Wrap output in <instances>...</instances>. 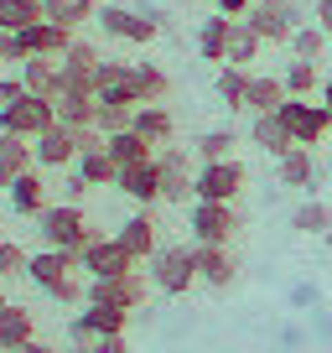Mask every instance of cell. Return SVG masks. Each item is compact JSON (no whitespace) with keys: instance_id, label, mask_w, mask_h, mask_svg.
Returning a JSON list of instances; mask_svg holds the SVG:
<instances>
[{"instance_id":"1","label":"cell","mask_w":332,"mask_h":353,"mask_svg":"<svg viewBox=\"0 0 332 353\" xmlns=\"http://www.w3.org/2000/svg\"><path fill=\"white\" fill-rule=\"evenodd\" d=\"M145 281L161 296H187L198 286V260H192V244H161V250L145 260Z\"/></svg>"},{"instance_id":"2","label":"cell","mask_w":332,"mask_h":353,"mask_svg":"<svg viewBox=\"0 0 332 353\" xmlns=\"http://www.w3.org/2000/svg\"><path fill=\"white\" fill-rule=\"evenodd\" d=\"M37 234H42L47 250H83L94 239V229H89V219H83L78 203H47L37 213Z\"/></svg>"},{"instance_id":"3","label":"cell","mask_w":332,"mask_h":353,"mask_svg":"<svg viewBox=\"0 0 332 353\" xmlns=\"http://www.w3.org/2000/svg\"><path fill=\"white\" fill-rule=\"evenodd\" d=\"M244 182H249V172H244V161H203L198 176H192V203H239Z\"/></svg>"},{"instance_id":"4","label":"cell","mask_w":332,"mask_h":353,"mask_svg":"<svg viewBox=\"0 0 332 353\" xmlns=\"http://www.w3.org/2000/svg\"><path fill=\"white\" fill-rule=\"evenodd\" d=\"M130 327V307H114V301H83V312H73V322H68V338L78 343V348H89L94 338H104V332H125Z\"/></svg>"},{"instance_id":"5","label":"cell","mask_w":332,"mask_h":353,"mask_svg":"<svg viewBox=\"0 0 332 353\" xmlns=\"http://www.w3.org/2000/svg\"><path fill=\"white\" fill-rule=\"evenodd\" d=\"M52 125H57V110H52V99H42V94H21L16 104L0 110V130H6V135H26V141H37V135L52 130Z\"/></svg>"},{"instance_id":"6","label":"cell","mask_w":332,"mask_h":353,"mask_svg":"<svg viewBox=\"0 0 332 353\" xmlns=\"http://www.w3.org/2000/svg\"><path fill=\"white\" fill-rule=\"evenodd\" d=\"M99 63H104L99 47L73 37V47L57 57V94H94V68Z\"/></svg>"},{"instance_id":"7","label":"cell","mask_w":332,"mask_h":353,"mask_svg":"<svg viewBox=\"0 0 332 353\" xmlns=\"http://www.w3.org/2000/svg\"><path fill=\"white\" fill-rule=\"evenodd\" d=\"M156 166H161V203H166V208H177V203H192V176H198L192 156L182 151V145L166 141L161 151H156Z\"/></svg>"},{"instance_id":"8","label":"cell","mask_w":332,"mask_h":353,"mask_svg":"<svg viewBox=\"0 0 332 353\" xmlns=\"http://www.w3.org/2000/svg\"><path fill=\"white\" fill-rule=\"evenodd\" d=\"M192 239L198 244H229L244 229V213L234 203H192Z\"/></svg>"},{"instance_id":"9","label":"cell","mask_w":332,"mask_h":353,"mask_svg":"<svg viewBox=\"0 0 332 353\" xmlns=\"http://www.w3.org/2000/svg\"><path fill=\"white\" fill-rule=\"evenodd\" d=\"M135 265H141V260H130L120 239H104V234H94V239L83 244V276H89V281H114V276H130Z\"/></svg>"},{"instance_id":"10","label":"cell","mask_w":332,"mask_h":353,"mask_svg":"<svg viewBox=\"0 0 332 353\" xmlns=\"http://www.w3.org/2000/svg\"><path fill=\"white\" fill-rule=\"evenodd\" d=\"M192 260H198V281L208 291H229L239 281V254L229 244H198L192 239Z\"/></svg>"},{"instance_id":"11","label":"cell","mask_w":332,"mask_h":353,"mask_svg":"<svg viewBox=\"0 0 332 353\" xmlns=\"http://www.w3.org/2000/svg\"><path fill=\"white\" fill-rule=\"evenodd\" d=\"M94 21H99V26H104V37H114V42H135V47L156 42V16H145V11L99 6V16H94Z\"/></svg>"},{"instance_id":"12","label":"cell","mask_w":332,"mask_h":353,"mask_svg":"<svg viewBox=\"0 0 332 353\" xmlns=\"http://www.w3.org/2000/svg\"><path fill=\"white\" fill-rule=\"evenodd\" d=\"M276 114H280V125L291 130V141H296V145H317L322 135L332 130V125H327V110H322V104H311V99H286Z\"/></svg>"},{"instance_id":"13","label":"cell","mask_w":332,"mask_h":353,"mask_svg":"<svg viewBox=\"0 0 332 353\" xmlns=\"http://www.w3.org/2000/svg\"><path fill=\"white\" fill-rule=\"evenodd\" d=\"M73 270H83V250H37L32 260H26V281L32 286H42V291H52L63 276H73Z\"/></svg>"},{"instance_id":"14","label":"cell","mask_w":332,"mask_h":353,"mask_svg":"<svg viewBox=\"0 0 332 353\" xmlns=\"http://www.w3.org/2000/svg\"><path fill=\"white\" fill-rule=\"evenodd\" d=\"M32 156L42 172H57V166H73L78 161V130H68V125H52V130H42L32 141Z\"/></svg>"},{"instance_id":"15","label":"cell","mask_w":332,"mask_h":353,"mask_svg":"<svg viewBox=\"0 0 332 353\" xmlns=\"http://www.w3.org/2000/svg\"><path fill=\"white\" fill-rule=\"evenodd\" d=\"M94 99L99 104H141L135 99V83H130V63L104 57V63L94 68Z\"/></svg>"},{"instance_id":"16","label":"cell","mask_w":332,"mask_h":353,"mask_svg":"<svg viewBox=\"0 0 332 353\" xmlns=\"http://www.w3.org/2000/svg\"><path fill=\"white\" fill-rule=\"evenodd\" d=\"M114 239H120V244H125V254H130V260H141V265L151 260L156 250H161V234H156V219H151L145 208H141V213H130V219L120 223V234H114Z\"/></svg>"},{"instance_id":"17","label":"cell","mask_w":332,"mask_h":353,"mask_svg":"<svg viewBox=\"0 0 332 353\" xmlns=\"http://www.w3.org/2000/svg\"><path fill=\"white\" fill-rule=\"evenodd\" d=\"M114 188H120L130 203H141V208L161 203V166H156V156H151V161H141V166H125Z\"/></svg>"},{"instance_id":"18","label":"cell","mask_w":332,"mask_h":353,"mask_svg":"<svg viewBox=\"0 0 332 353\" xmlns=\"http://www.w3.org/2000/svg\"><path fill=\"white\" fill-rule=\"evenodd\" d=\"M73 37L78 32H68V26H57V21H37V26H26L21 32V47H26V57H63L68 47H73Z\"/></svg>"},{"instance_id":"19","label":"cell","mask_w":332,"mask_h":353,"mask_svg":"<svg viewBox=\"0 0 332 353\" xmlns=\"http://www.w3.org/2000/svg\"><path fill=\"white\" fill-rule=\"evenodd\" d=\"M32 338H37V317L16 301H6L0 307V353H21Z\"/></svg>"},{"instance_id":"20","label":"cell","mask_w":332,"mask_h":353,"mask_svg":"<svg viewBox=\"0 0 332 353\" xmlns=\"http://www.w3.org/2000/svg\"><path fill=\"white\" fill-rule=\"evenodd\" d=\"M37 156H32V141L26 135H6L0 130V192H11V182L21 172H32Z\"/></svg>"},{"instance_id":"21","label":"cell","mask_w":332,"mask_h":353,"mask_svg":"<svg viewBox=\"0 0 332 353\" xmlns=\"http://www.w3.org/2000/svg\"><path fill=\"white\" fill-rule=\"evenodd\" d=\"M244 21L260 32V42H270V47H291V32H296V16H286V11H276V6H249V16Z\"/></svg>"},{"instance_id":"22","label":"cell","mask_w":332,"mask_h":353,"mask_svg":"<svg viewBox=\"0 0 332 353\" xmlns=\"http://www.w3.org/2000/svg\"><path fill=\"white\" fill-rule=\"evenodd\" d=\"M130 130L135 135H145V141L161 151L172 135H177V120H172V110L166 104H135V120H130Z\"/></svg>"},{"instance_id":"23","label":"cell","mask_w":332,"mask_h":353,"mask_svg":"<svg viewBox=\"0 0 332 353\" xmlns=\"http://www.w3.org/2000/svg\"><path fill=\"white\" fill-rule=\"evenodd\" d=\"M286 99H291V94H286V78L249 73V99H244V110H249V114H276Z\"/></svg>"},{"instance_id":"24","label":"cell","mask_w":332,"mask_h":353,"mask_svg":"<svg viewBox=\"0 0 332 353\" xmlns=\"http://www.w3.org/2000/svg\"><path fill=\"white\" fill-rule=\"evenodd\" d=\"M11 208L21 213V219H37V213L47 208V182H42V166H32V172H21L11 182Z\"/></svg>"},{"instance_id":"25","label":"cell","mask_w":332,"mask_h":353,"mask_svg":"<svg viewBox=\"0 0 332 353\" xmlns=\"http://www.w3.org/2000/svg\"><path fill=\"white\" fill-rule=\"evenodd\" d=\"M213 94L223 99V110H229V114H244V99H249V68L218 63V78H213Z\"/></svg>"},{"instance_id":"26","label":"cell","mask_w":332,"mask_h":353,"mask_svg":"<svg viewBox=\"0 0 332 353\" xmlns=\"http://www.w3.org/2000/svg\"><path fill=\"white\" fill-rule=\"evenodd\" d=\"M130 83L141 104H166V94H172V78L161 63H130Z\"/></svg>"},{"instance_id":"27","label":"cell","mask_w":332,"mask_h":353,"mask_svg":"<svg viewBox=\"0 0 332 353\" xmlns=\"http://www.w3.org/2000/svg\"><path fill=\"white\" fill-rule=\"evenodd\" d=\"M249 141H255L265 156H276V161L296 145V141H291V130L280 125V114H255V120H249Z\"/></svg>"},{"instance_id":"28","label":"cell","mask_w":332,"mask_h":353,"mask_svg":"<svg viewBox=\"0 0 332 353\" xmlns=\"http://www.w3.org/2000/svg\"><path fill=\"white\" fill-rule=\"evenodd\" d=\"M104 151L114 156V166H141V161H151L156 156V145L145 141V135H135V130H120V135H104Z\"/></svg>"},{"instance_id":"29","label":"cell","mask_w":332,"mask_h":353,"mask_svg":"<svg viewBox=\"0 0 332 353\" xmlns=\"http://www.w3.org/2000/svg\"><path fill=\"white\" fill-rule=\"evenodd\" d=\"M52 110H57V125H68V130H89L99 99H94V94H57Z\"/></svg>"},{"instance_id":"30","label":"cell","mask_w":332,"mask_h":353,"mask_svg":"<svg viewBox=\"0 0 332 353\" xmlns=\"http://www.w3.org/2000/svg\"><path fill=\"white\" fill-rule=\"evenodd\" d=\"M42 16L57 21V26H68V32H78L83 21L99 16V0H42Z\"/></svg>"},{"instance_id":"31","label":"cell","mask_w":332,"mask_h":353,"mask_svg":"<svg viewBox=\"0 0 332 353\" xmlns=\"http://www.w3.org/2000/svg\"><path fill=\"white\" fill-rule=\"evenodd\" d=\"M260 47H265V42H260V32H255V26H249V21L239 16V21L229 26V52H223V63H234V68H249V63L260 57Z\"/></svg>"},{"instance_id":"32","label":"cell","mask_w":332,"mask_h":353,"mask_svg":"<svg viewBox=\"0 0 332 353\" xmlns=\"http://www.w3.org/2000/svg\"><path fill=\"white\" fill-rule=\"evenodd\" d=\"M73 172L83 176L89 188H114V182H120V166H114L110 151H83V156L73 161Z\"/></svg>"},{"instance_id":"33","label":"cell","mask_w":332,"mask_h":353,"mask_svg":"<svg viewBox=\"0 0 332 353\" xmlns=\"http://www.w3.org/2000/svg\"><path fill=\"white\" fill-rule=\"evenodd\" d=\"M280 182L286 188H311L317 182V161H311V145H291L286 156H280Z\"/></svg>"},{"instance_id":"34","label":"cell","mask_w":332,"mask_h":353,"mask_svg":"<svg viewBox=\"0 0 332 353\" xmlns=\"http://www.w3.org/2000/svg\"><path fill=\"white\" fill-rule=\"evenodd\" d=\"M21 83H26V94L57 99V57H26L21 63Z\"/></svg>"},{"instance_id":"35","label":"cell","mask_w":332,"mask_h":353,"mask_svg":"<svg viewBox=\"0 0 332 353\" xmlns=\"http://www.w3.org/2000/svg\"><path fill=\"white\" fill-rule=\"evenodd\" d=\"M229 26H234V21H229L223 11H213L208 21L198 26V52L208 57V63H223V52H229Z\"/></svg>"},{"instance_id":"36","label":"cell","mask_w":332,"mask_h":353,"mask_svg":"<svg viewBox=\"0 0 332 353\" xmlns=\"http://www.w3.org/2000/svg\"><path fill=\"white\" fill-rule=\"evenodd\" d=\"M234 145H239V130L218 125V130H203L192 151H198V161H229V156H234Z\"/></svg>"},{"instance_id":"37","label":"cell","mask_w":332,"mask_h":353,"mask_svg":"<svg viewBox=\"0 0 332 353\" xmlns=\"http://www.w3.org/2000/svg\"><path fill=\"white\" fill-rule=\"evenodd\" d=\"M42 21V0H0V26L6 32H26Z\"/></svg>"},{"instance_id":"38","label":"cell","mask_w":332,"mask_h":353,"mask_svg":"<svg viewBox=\"0 0 332 353\" xmlns=\"http://www.w3.org/2000/svg\"><path fill=\"white\" fill-rule=\"evenodd\" d=\"M280 78H286V94H291V99H307L311 88L322 83L317 63H307V57H291V68H286V73H280Z\"/></svg>"},{"instance_id":"39","label":"cell","mask_w":332,"mask_h":353,"mask_svg":"<svg viewBox=\"0 0 332 353\" xmlns=\"http://www.w3.org/2000/svg\"><path fill=\"white\" fill-rule=\"evenodd\" d=\"M291 229H301V234H332V208L327 203H301L296 213H291Z\"/></svg>"},{"instance_id":"40","label":"cell","mask_w":332,"mask_h":353,"mask_svg":"<svg viewBox=\"0 0 332 353\" xmlns=\"http://www.w3.org/2000/svg\"><path fill=\"white\" fill-rule=\"evenodd\" d=\"M327 42H332V37L322 32V26H296V32H291V52L307 57V63H317V57L327 52Z\"/></svg>"},{"instance_id":"41","label":"cell","mask_w":332,"mask_h":353,"mask_svg":"<svg viewBox=\"0 0 332 353\" xmlns=\"http://www.w3.org/2000/svg\"><path fill=\"white\" fill-rule=\"evenodd\" d=\"M130 120H135V104H99L94 110V130H104V135L130 130Z\"/></svg>"},{"instance_id":"42","label":"cell","mask_w":332,"mask_h":353,"mask_svg":"<svg viewBox=\"0 0 332 353\" xmlns=\"http://www.w3.org/2000/svg\"><path fill=\"white\" fill-rule=\"evenodd\" d=\"M26 260L32 254L21 250L16 239H0V281H11V276H26Z\"/></svg>"},{"instance_id":"43","label":"cell","mask_w":332,"mask_h":353,"mask_svg":"<svg viewBox=\"0 0 332 353\" xmlns=\"http://www.w3.org/2000/svg\"><path fill=\"white\" fill-rule=\"evenodd\" d=\"M47 296H52V301H63V307H78V301H89V286H83L78 276H63L52 291H47Z\"/></svg>"},{"instance_id":"44","label":"cell","mask_w":332,"mask_h":353,"mask_svg":"<svg viewBox=\"0 0 332 353\" xmlns=\"http://www.w3.org/2000/svg\"><path fill=\"white\" fill-rule=\"evenodd\" d=\"M0 63H16V68L26 63V47H21V32H6V26H0Z\"/></svg>"},{"instance_id":"45","label":"cell","mask_w":332,"mask_h":353,"mask_svg":"<svg viewBox=\"0 0 332 353\" xmlns=\"http://www.w3.org/2000/svg\"><path fill=\"white\" fill-rule=\"evenodd\" d=\"M89 353H130V343H125V332H104L89 343Z\"/></svg>"},{"instance_id":"46","label":"cell","mask_w":332,"mask_h":353,"mask_svg":"<svg viewBox=\"0 0 332 353\" xmlns=\"http://www.w3.org/2000/svg\"><path fill=\"white\" fill-rule=\"evenodd\" d=\"M21 94H26L21 73H16V78H0V110H6V104H16V99H21Z\"/></svg>"},{"instance_id":"47","label":"cell","mask_w":332,"mask_h":353,"mask_svg":"<svg viewBox=\"0 0 332 353\" xmlns=\"http://www.w3.org/2000/svg\"><path fill=\"white\" fill-rule=\"evenodd\" d=\"M249 6L255 0H213V11H223L229 21H239V16H249Z\"/></svg>"},{"instance_id":"48","label":"cell","mask_w":332,"mask_h":353,"mask_svg":"<svg viewBox=\"0 0 332 353\" xmlns=\"http://www.w3.org/2000/svg\"><path fill=\"white\" fill-rule=\"evenodd\" d=\"M317 26L332 37V0H317Z\"/></svg>"},{"instance_id":"49","label":"cell","mask_w":332,"mask_h":353,"mask_svg":"<svg viewBox=\"0 0 332 353\" xmlns=\"http://www.w3.org/2000/svg\"><path fill=\"white\" fill-rule=\"evenodd\" d=\"M255 6H276V11H286V16H296V21H301V6H296V0H255Z\"/></svg>"},{"instance_id":"50","label":"cell","mask_w":332,"mask_h":353,"mask_svg":"<svg viewBox=\"0 0 332 353\" xmlns=\"http://www.w3.org/2000/svg\"><path fill=\"white\" fill-rule=\"evenodd\" d=\"M322 110H327V125H332V78H322Z\"/></svg>"},{"instance_id":"51","label":"cell","mask_w":332,"mask_h":353,"mask_svg":"<svg viewBox=\"0 0 332 353\" xmlns=\"http://www.w3.org/2000/svg\"><path fill=\"white\" fill-rule=\"evenodd\" d=\"M21 353H57V348H52V343H42V338H32V343H26Z\"/></svg>"},{"instance_id":"52","label":"cell","mask_w":332,"mask_h":353,"mask_svg":"<svg viewBox=\"0 0 332 353\" xmlns=\"http://www.w3.org/2000/svg\"><path fill=\"white\" fill-rule=\"evenodd\" d=\"M68 353H89V348H78V343H73V348H68Z\"/></svg>"},{"instance_id":"53","label":"cell","mask_w":332,"mask_h":353,"mask_svg":"<svg viewBox=\"0 0 332 353\" xmlns=\"http://www.w3.org/2000/svg\"><path fill=\"white\" fill-rule=\"evenodd\" d=\"M0 307H6V296H0Z\"/></svg>"}]
</instances>
